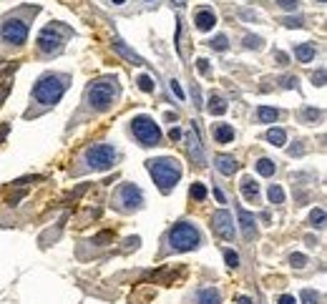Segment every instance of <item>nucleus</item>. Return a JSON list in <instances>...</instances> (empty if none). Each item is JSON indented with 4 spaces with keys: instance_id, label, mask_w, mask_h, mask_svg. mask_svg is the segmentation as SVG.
<instances>
[{
    "instance_id": "1",
    "label": "nucleus",
    "mask_w": 327,
    "mask_h": 304,
    "mask_svg": "<svg viewBox=\"0 0 327 304\" xmlns=\"http://www.w3.org/2000/svg\"><path fill=\"white\" fill-rule=\"evenodd\" d=\"M146 169L164 194H169L181 179V163H179V158H171V156L151 158V161H146Z\"/></svg>"
},
{
    "instance_id": "2",
    "label": "nucleus",
    "mask_w": 327,
    "mask_h": 304,
    "mask_svg": "<svg viewBox=\"0 0 327 304\" xmlns=\"http://www.w3.org/2000/svg\"><path fill=\"white\" fill-rule=\"evenodd\" d=\"M66 88H68V78H66V76L48 73V76H43V78L35 83L33 98H35L38 103H43V106H53V103L60 101V96L66 93Z\"/></svg>"
},
{
    "instance_id": "3",
    "label": "nucleus",
    "mask_w": 327,
    "mask_h": 304,
    "mask_svg": "<svg viewBox=\"0 0 327 304\" xmlns=\"http://www.w3.org/2000/svg\"><path fill=\"white\" fill-rule=\"evenodd\" d=\"M116 93H119L116 78H98V81H93L89 86L86 101H89V106L93 111H108L114 98H116Z\"/></svg>"
},
{
    "instance_id": "4",
    "label": "nucleus",
    "mask_w": 327,
    "mask_h": 304,
    "mask_svg": "<svg viewBox=\"0 0 327 304\" xmlns=\"http://www.w3.org/2000/svg\"><path fill=\"white\" fill-rule=\"evenodd\" d=\"M169 244L174 251H191L202 244V237H199V229L189 221H179L177 226L169 231Z\"/></svg>"
},
{
    "instance_id": "5",
    "label": "nucleus",
    "mask_w": 327,
    "mask_h": 304,
    "mask_svg": "<svg viewBox=\"0 0 327 304\" xmlns=\"http://www.w3.org/2000/svg\"><path fill=\"white\" fill-rule=\"evenodd\" d=\"M131 131L139 138L141 146H156L161 141V128L156 126V121L151 116H136L131 121Z\"/></svg>"
},
{
    "instance_id": "6",
    "label": "nucleus",
    "mask_w": 327,
    "mask_h": 304,
    "mask_svg": "<svg viewBox=\"0 0 327 304\" xmlns=\"http://www.w3.org/2000/svg\"><path fill=\"white\" fill-rule=\"evenodd\" d=\"M83 158H86L89 169H93V171H108L116 163V149L108 146V144H98V146H91Z\"/></svg>"
},
{
    "instance_id": "7",
    "label": "nucleus",
    "mask_w": 327,
    "mask_h": 304,
    "mask_svg": "<svg viewBox=\"0 0 327 304\" xmlns=\"http://www.w3.org/2000/svg\"><path fill=\"white\" fill-rule=\"evenodd\" d=\"M66 35H68V28H63L58 23L46 26V28L40 31V35H38V48H40L43 53H58L60 48H63Z\"/></svg>"
},
{
    "instance_id": "8",
    "label": "nucleus",
    "mask_w": 327,
    "mask_h": 304,
    "mask_svg": "<svg viewBox=\"0 0 327 304\" xmlns=\"http://www.w3.org/2000/svg\"><path fill=\"white\" fill-rule=\"evenodd\" d=\"M116 204H119L121 212H136V209H141L144 206V194H141V189L139 186H134V183H123L119 189V196H116Z\"/></svg>"
},
{
    "instance_id": "9",
    "label": "nucleus",
    "mask_w": 327,
    "mask_h": 304,
    "mask_svg": "<svg viewBox=\"0 0 327 304\" xmlns=\"http://www.w3.org/2000/svg\"><path fill=\"white\" fill-rule=\"evenodd\" d=\"M0 35H3V40L10 43V45H23L26 38H28V26H26L23 20H18V18H10V20L3 23Z\"/></svg>"
},
{
    "instance_id": "10",
    "label": "nucleus",
    "mask_w": 327,
    "mask_h": 304,
    "mask_svg": "<svg viewBox=\"0 0 327 304\" xmlns=\"http://www.w3.org/2000/svg\"><path fill=\"white\" fill-rule=\"evenodd\" d=\"M211 231L216 234V237H222V239H234V221H232V214L229 212H216L211 216Z\"/></svg>"
},
{
    "instance_id": "11",
    "label": "nucleus",
    "mask_w": 327,
    "mask_h": 304,
    "mask_svg": "<svg viewBox=\"0 0 327 304\" xmlns=\"http://www.w3.org/2000/svg\"><path fill=\"white\" fill-rule=\"evenodd\" d=\"M214 166H216V171H219V174L232 176V174L239 169V161L234 158V156H229V153H222V156H216V158H214Z\"/></svg>"
},
{
    "instance_id": "12",
    "label": "nucleus",
    "mask_w": 327,
    "mask_h": 304,
    "mask_svg": "<svg viewBox=\"0 0 327 304\" xmlns=\"http://www.w3.org/2000/svg\"><path fill=\"white\" fill-rule=\"evenodd\" d=\"M194 23H197L199 31H211V28L216 26V15H214V10H209V8H199L197 15H194Z\"/></svg>"
},
{
    "instance_id": "13",
    "label": "nucleus",
    "mask_w": 327,
    "mask_h": 304,
    "mask_svg": "<svg viewBox=\"0 0 327 304\" xmlns=\"http://www.w3.org/2000/svg\"><path fill=\"white\" fill-rule=\"evenodd\" d=\"M239 224H242V231H244V239H252L254 234H257V229H254V216L247 212V209H242L239 206Z\"/></svg>"
},
{
    "instance_id": "14",
    "label": "nucleus",
    "mask_w": 327,
    "mask_h": 304,
    "mask_svg": "<svg viewBox=\"0 0 327 304\" xmlns=\"http://www.w3.org/2000/svg\"><path fill=\"white\" fill-rule=\"evenodd\" d=\"M214 138H216V144H229L234 138V128L229 123H216L214 126Z\"/></svg>"
},
{
    "instance_id": "15",
    "label": "nucleus",
    "mask_w": 327,
    "mask_h": 304,
    "mask_svg": "<svg viewBox=\"0 0 327 304\" xmlns=\"http://www.w3.org/2000/svg\"><path fill=\"white\" fill-rule=\"evenodd\" d=\"M227 108H229V106H227V101H224L222 96H214V93L209 96L207 111L211 113V116H222V113H227Z\"/></svg>"
},
{
    "instance_id": "16",
    "label": "nucleus",
    "mask_w": 327,
    "mask_h": 304,
    "mask_svg": "<svg viewBox=\"0 0 327 304\" xmlns=\"http://www.w3.org/2000/svg\"><path fill=\"white\" fill-rule=\"evenodd\" d=\"M189 141H191V156H194L197 161H204V153H202V138H199V126H197V123L191 126Z\"/></svg>"
},
{
    "instance_id": "17",
    "label": "nucleus",
    "mask_w": 327,
    "mask_h": 304,
    "mask_svg": "<svg viewBox=\"0 0 327 304\" xmlns=\"http://www.w3.org/2000/svg\"><path fill=\"white\" fill-rule=\"evenodd\" d=\"M295 58L299 63H310L315 58V45L312 43H299L297 48H295Z\"/></svg>"
},
{
    "instance_id": "18",
    "label": "nucleus",
    "mask_w": 327,
    "mask_h": 304,
    "mask_svg": "<svg viewBox=\"0 0 327 304\" xmlns=\"http://www.w3.org/2000/svg\"><path fill=\"white\" fill-rule=\"evenodd\" d=\"M114 48L119 51V53L123 56V58H128V61L134 63V65H144V58H141V56H136L134 51H128V48L123 45V40H114Z\"/></svg>"
},
{
    "instance_id": "19",
    "label": "nucleus",
    "mask_w": 327,
    "mask_h": 304,
    "mask_svg": "<svg viewBox=\"0 0 327 304\" xmlns=\"http://www.w3.org/2000/svg\"><path fill=\"white\" fill-rule=\"evenodd\" d=\"M242 194H244V199L254 201V199L259 196V186H257V181H252V179H242Z\"/></svg>"
},
{
    "instance_id": "20",
    "label": "nucleus",
    "mask_w": 327,
    "mask_h": 304,
    "mask_svg": "<svg viewBox=\"0 0 327 304\" xmlns=\"http://www.w3.org/2000/svg\"><path fill=\"white\" fill-rule=\"evenodd\" d=\"M219 302H222V294H219L216 289L209 287V289H202V292H199V304H219Z\"/></svg>"
},
{
    "instance_id": "21",
    "label": "nucleus",
    "mask_w": 327,
    "mask_h": 304,
    "mask_svg": "<svg viewBox=\"0 0 327 304\" xmlns=\"http://www.w3.org/2000/svg\"><path fill=\"white\" fill-rule=\"evenodd\" d=\"M267 141L272 144V146H285V144H287V133H285L282 128H269Z\"/></svg>"
},
{
    "instance_id": "22",
    "label": "nucleus",
    "mask_w": 327,
    "mask_h": 304,
    "mask_svg": "<svg viewBox=\"0 0 327 304\" xmlns=\"http://www.w3.org/2000/svg\"><path fill=\"white\" fill-rule=\"evenodd\" d=\"M257 119L262 123H274L279 119V111H277V108H269V106H262V108L257 111Z\"/></svg>"
},
{
    "instance_id": "23",
    "label": "nucleus",
    "mask_w": 327,
    "mask_h": 304,
    "mask_svg": "<svg viewBox=\"0 0 327 304\" xmlns=\"http://www.w3.org/2000/svg\"><path fill=\"white\" fill-rule=\"evenodd\" d=\"M274 169H277V166H274V161H269V158H259V161H257V171H259L262 176H272Z\"/></svg>"
},
{
    "instance_id": "24",
    "label": "nucleus",
    "mask_w": 327,
    "mask_h": 304,
    "mask_svg": "<svg viewBox=\"0 0 327 304\" xmlns=\"http://www.w3.org/2000/svg\"><path fill=\"white\" fill-rule=\"evenodd\" d=\"M269 201H272V204H282V201H285V191H282V186H277V183H272V186H269Z\"/></svg>"
},
{
    "instance_id": "25",
    "label": "nucleus",
    "mask_w": 327,
    "mask_h": 304,
    "mask_svg": "<svg viewBox=\"0 0 327 304\" xmlns=\"http://www.w3.org/2000/svg\"><path fill=\"white\" fill-rule=\"evenodd\" d=\"M209 45H211L214 51H227V48H229V40H227V35H216V38L209 40Z\"/></svg>"
},
{
    "instance_id": "26",
    "label": "nucleus",
    "mask_w": 327,
    "mask_h": 304,
    "mask_svg": "<svg viewBox=\"0 0 327 304\" xmlns=\"http://www.w3.org/2000/svg\"><path fill=\"white\" fill-rule=\"evenodd\" d=\"M310 221H312V226L322 229V226H325V212H322V209H315V212L310 214Z\"/></svg>"
},
{
    "instance_id": "27",
    "label": "nucleus",
    "mask_w": 327,
    "mask_h": 304,
    "mask_svg": "<svg viewBox=\"0 0 327 304\" xmlns=\"http://www.w3.org/2000/svg\"><path fill=\"white\" fill-rule=\"evenodd\" d=\"M191 196H194L197 201H204V199H207V189H204V183H191Z\"/></svg>"
},
{
    "instance_id": "28",
    "label": "nucleus",
    "mask_w": 327,
    "mask_h": 304,
    "mask_svg": "<svg viewBox=\"0 0 327 304\" xmlns=\"http://www.w3.org/2000/svg\"><path fill=\"white\" fill-rule=\"evenodd\" d=\"M302 302L304 304H317L320 302V294L312 292V289H304V292H302Z\"/></svg>"
},
{
    "instance_id": "29",
    "label": "nucleus",
    "mask_w": 327,
    "mask_h": 304,
    "mask_svg": "<svg viewBox=\"0 0 327 304\" xmlns=\"http://www.w3.org/2000/svg\"><path fill=\"white\" fill-rule=\"evenodd\" d=\"M139 88L144 93H151L154 91V81H151L149 76H139Z\"/></svg>"
},
{
    "instance_id": "30",
    "label": "nucleus",
    "mask_w": 327,
    "mask_h": 304,
    "mask_svg": "<svg viewBox=\"0 0 327 304\" xmlns=\"http://www.w3.org/2000/svg\"><path fill=\"white\" fill-rule=\"evenodd\" d=\"M244 45L257 51V48H262V38H257V35H247V38H244Z\"/></svg>"
},
{
    "instance_id": "31",
    "label": "nucleus",
    "mask_w": 327,
    "mask_h": 304,
    "mask_svg": "<svg viewBox=\"0 0 327 304\" xmlns=\"http://www.w3.org/2000/svg\"><path fill=\"white\" fill-rule=\"evenodd\" d=\"M224 259H227V264H229V267H239V254H237V251L227 249V251H224Z\"/></svg>"
},
{
    "instance_id": "32",
    "label": "nucleus",
    "mask_w": 327,
    "mask_h": 304,
    "mask_svg": "<svg viewBox=\"0 0 327 304\" xmlns=\"http://www.w3.org/2000/svg\"><path fill=\"white\" fill-rule=\"evenodd\" d=\"M290 262H292V267L302 269V267L307 264V256H304V254H292V256H290Z\"/></svg>"
},
{
    "instance_id": "33",
    "label": "nucleus",
    "mask_w": 327,
    "mask_h": 304,
    "mask_svg": "<svg viewBox=\"0 0 327 304\" xmlns=\"http://www.w3.org/2000/svg\"><path fill=\"white\" fill-rule=\"evenodd\" d=\"M282 23H285L287 28H302V26H304V20H302L299 15H297V18H285Z\"/></svg>"
},
{
    "instance_id": "34",
    "label": "nucleus",
    "mask_w": 327,
    "mask_h": 304,
    "mask_svg": "<svg viewBox=\"0 0 327 304\" xmlns=\"http://www.w3.org/2000/svg\"><path fill=\"white\" fill-rule=\"evenodd\" d=\"M279 3V8H285V10H297L299 0H277Z\"/></svg>"
},
{
    "instance_id": "35",
    "label": "nucleus",
    "mask_w": 327,
    "mask_h": 304,
    "mask_svg": "<svg viewBox=\"0 0 327 304\" xmlns=\"http://www.w3.org/2000/svg\"><path fill=\"white\" fill-rule=\"evenodd\" d=\"M320 116H322V113L315 111V108H307V111H304V119H307V121H315V119H320Z\"/></svg>"
},
{
    "instance_id": "36",
    "label": "nucleus",
    "mask_w": 327,
    "mask_h": 304,
    "mask_svg": "<svg viewBox=\"0 0 327 304\" xmlns=\"http://www.w3.org/2000/svg\"><path fill=\"white\" fill-rule=\"evenodd\" d=\"M171 91L177 93L179 101H184V91H181V86H179V81H171Z\"/></svg>"
},
{
    "instance_id": "37",
    "label": "nucleus",
    "mask_w": 327,
    "mask_h": 304,
    "mask_svg": "<svg viewBox=\"0 0 327 304\" xmlns=\"http://www.w3.org/2000/svg\"><path fill=\"white\" fill-rule=\"evenodd\" d=\"M277 304H297V302H295V297L285 294V297H279V299H277Z\"/></svg>"
},
{
    "instance_id": "38",
    "label": "nucleus",
    "mask_w": 327,
    "mask_h": 304,
    "mask_svg": "<svg viewBox=\"0 0 327 304\" xmlns=\"http://www.w3.org/2000/svg\"><path fill=\"white\" fill-rule=\"evenodd\" d=\"M169 138H171V141H179V138H181V131H179V128H171V131H169Z\"/></svg>"
},
{
    "instance_id": "39",
    "label": "nucleus",
    "mask_w": 327,
    "mask_h": 304,
    "mask_svg": "<svg viewBox=\"0 0 327 304\" xmlns=\"http://www.w3.org/2000/svg\"><path fill=\"white\" fill-rule=\"evenodd\" d=\"M197 65H199V71H202V73H207V71H209V65H207V61H204V58H199V61H197Z\"/></svg>"
},
{
    "instance_id": "40",
    "label": "nucleus",
    "mask_w": 327,
    "mask_h": 304,
    "mask_svg": "<svg viewBox=\"0 0 327 304\" xmlns=\"http://www.w3.org/2000/svg\"><path fill=\"white\" fill-rule=\"evenodd\" d=\"M242 18H247V20H257V15L249 13V10H242Z\"/></svg>"
},
{
    "instance_id": "41",
    "label": "nucleus",
    "mask_w": 327,
    "mask_h": 304,
    "mask_svg": "<svg viewBox=\"0 0 327 304\" xmlns=\"http://www.w3.org/2000/svg\"><path fill=\"white\" fill-rule=\"evenodd\" d=\"M214 196H216V201H219V204H224V194H222L219 189H214Z\"/></svg>"
},
{
    "instance_id": "42",
    "label": "nucleus",
    "mask_w": 327,
    "mask_h": 304,
    "mask_svg": "<svg viewBox=\"0 0 327 304\" xmlns=\"http://www.w3.org/2000/svg\"><path fill=\"white\" fill-rule=\"evenodd\" d=\"M239 304H252V302H249L247 297H239Z\"/></svg>"
},
{
    "instance_id": "43",
    "label": "nucleus",
    "mask_w": 327,
    "mask_h": 304,
    "mask_svg": "<svg viewBox=\"0 0 327 304\" xmlns=\"http://www.w3.org/2000/svg\"><path fill=\"white\" fill-rule=\"evenodd\" d=\"M171 3H174V5H179V8H181V5H184V3H186V0H171Z\"/></svg>"
},
{
    "instance_id": "44",
    "label": "nucleus",
    "mask_w": 327,
    "mask_h": 304,
    "mask_svg": "<svg viewBox=\"0 0 327 304\" xmlns=\"http://www.w3.org/2000/svg\"><path fill=\"white\" fill-rule=\"evenodd\" d=\"M123 3H126V0H114V5H123Z\"/></svg>"
},
{
    "instance_id": "45",
    "label": "nucleus",
    "mask_w": 327,
    "mask_h": 304,
    "mask_svg": "<svg viewBox=\"0 0 327 304\" xmlns=\"http://www.w3.org/2000/svg\"><path fill=\"white\" fill-rule=\"evenodd\" d=\"M317 3H325V0H317Z\"/></svg>"
},
{
    "instance_id": "46",
    "label": "nucleus",
    "mask_w": 327,
    "mask_h": 304,
    "mask_svg": "<svg viewBox=\"0 0 327 304\" xmlns=\"http://www.w3.org/2000/svg\"><path fill=\"white\" fill-rule=\"evenodd\" d=\"M146 3H151V0H146Z\"/></svg>"
}]
</instances>
